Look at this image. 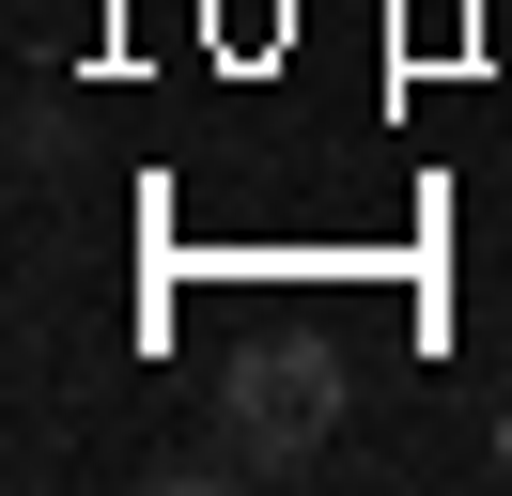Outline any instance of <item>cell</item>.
<instances>
[{
    "label": "cell",
    "mask_w": 512,
    "mask_h": 496,
    "mask_svg": "<svg viewBox=\"0 0 512 496\" xmlns=\"http://www.w3.org/2000/svg\"><path fill=\"white\" fill-rule=\"evenodd\" d=\"M326 419H342V341L280 326V341H249V357H233V388H218V450H202L187 481H295V465L326 450Z\"/></svg>",
    "instance_id": "6da1fadb"
},
{
    "label": "cell",
    "mask_w": 512,
    "mask_h": 496,
    "mask_svg": "<svg viewBox=\"0 0 512 496\" xmlns=\"http://www.w3.org/2000/svg\"><path fill=\"white\" fill-rule=\"evenodd\" d=\"M497 481H512V419H497Z\"/></svg>",
    "instance_id": "7a4b0ae2"
}]
</instances>
